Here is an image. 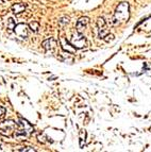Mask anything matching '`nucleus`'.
<instances>
[{
	"label": "nucleus",
	"mask_w": 151,
	"mask_h": 152,
	"mask_svg": "<svg viewBox=\"0 0 151 152\" xmlns=\"http://www.w3.org/2000/svg\"><path fill=\"white\" fill-rule=\"evenodd\" d=\"M129 4L128 2H121L118 4V7L116 8L114 16L112 18V23L114 26L120 25L122 23H126L129 19Z\"/></svg>",
	"instance_id": "obj_1"
},
{
	"label": "nucleus",
	"mask_w": 151,
	"mask_h": 152,
	"mask_svg": "<svg viewBox=\"0 0 151 152\" xmlns=\"http://www.w3.org/2000/svg\"><path fill=\"white\" fill-rule=\"evenodd\" d=\"M16 122L13 120H4L0 122V134L3 136H11L16 129Z\"/></svg>",
	"instance_id": "obj_2"
},
{
	"label": "nucleus",
	"mask_w": 151,
	"mask_h": 152,
	"mask_svg": "<svg viewBox=\"0 0 151 152\" xmlns=\"http://www.w3.org/2000/svg\"><path fill=\"white\" fill-rule=\"evenodd\" d=\"M70 44L75 47L76 49H81L85 47V44H86V39L80 32H77L75 33L70 38Z\"/></svg>",
	"instance_id": "obj_3"
},
{
	"label": "nucleus",
	"mask_w": 151,
	"mask_h": 152,
	"mask_svg": "<svg viewBox=\"0 0 151 152\" xmlns=\"http://www.w3.org/2000/svg\"><path fill=\"white\" fill-rule=\"evenodd\" d=\"M97 26H98V31H99V36L100 38L103 39L106 35L108 34V27H106V23L103 18H98V21H97Z\"/></svg>",
	"instance_id": "obj_4"
},
{
	"label": "nucleus",
	"mask_w": 151,
	"mask_h": 152,
	"mask_svg": "<svg viewBox=\"0 0 151 152\" xmlns=\"http://www.w3.org/2000/svg\"><path fill=\"white\" fill-rule=\"evenodd\" d=\"M14 31L21 38H26L28 36V27L25 23H18V25H16L15 28H14Z\"/></svg>",
	"instance_id": "obj_5"
},
{
	"label": "nucleus",
	"mask_w": 151,
	"mask_h": 152,
	"mask_svg": "<svg viewBox=\"0 0 151 152\" xmlns=\"http://www.w3.org/2000/svg\"><path fill=\"white\" fill-rule=\"evenodd\" d=\"M18 128L25 130L26 132H28L29 134H31V133L34 131V129H33L32 126H31V124H29L26 119H23V118H19V121H18Z\"/></svg>",
	"instance_id": "obj_6"
},
{
	"label": "nucleus",
	"mask_w": 151,
	"mask_h": 152,
	"mask_svg": "<svg viewBox=\"0 0 151 152\" xmlns=\"http://www.w3.org/2000/svg\"><path fill=\"white\" fill-rule=\"evenodd\" d=\"M61 45H62V48L65 51L69 52V53H73L76 51V48L70 44V42H68L67 39H65L64 37L61 38Z\"/></svg>",
	"instance_id": "obj_7"
},
{
	"label": "nucleus",
	"mask_w": 151,
	"mask_h": 152,
	"mask_svg": "<svg viewBox=\"0 0 151 152\" xmlns=\"http://www.w3.org/2000/svg\"><path fill=\"white\" fill-rule=\"evenodd\" d=\"M88 19L87 17H81L80 19H79L78 21H77V32H80V33H82V31L83 30H85V28H86V26L88 25Z\"/></svg>",
	"instance_id": "obj_8"
},
{
	"label": "nucleus",
	"mask_w": 151,
	"mask_h": 152,
	"mask_svg": "<svg viewBox=\"0 0 151 152\" xmlns=\"http://www.w3.org/2000/svg\"><path fill=\"white\" fill-rule=\"evenodd\" d=\"M56 42L53 39V38H50V39H47L43 43V47L45 48L46 51H50L52 52L54 49H56Z\"/></svg>",
	"instance_id": "obj_9"
},
{
	"label": "nucleus",
	"mask_w": 151,
	"mask_h": 152,
	"mask_svg": "<svg viewBox=\"0 0 151 152\" xmlns=\"http://www.w3.org/2000/svg\"><path fill=\"white\" fill-rule=\"evenodd\" d=\"M28 135H29L28 132H26L25 130L20 129V128H18V130L14 131V136H15V138L18 140H25L26 138L28 137Z\"/></svg>",
	"instance_id": "obj_10"
},
{
	"label": "nucleus",
	"mask_w": 151,
	"mask_h": 152,
	"mask_svg": "<svg viewBox=\"0 0 151 152\" xmlns=\"http://www.w3.org/2000/svg\"><path fill=\"white\" fill-rule=\"evenodd\" d=\"M25 10H26V4H23L21 2L15 3L12 7V11L14 14H20V13H23Z\"/></svg>",
	"instance_id": "obj_11"
},
{
	"label": "nucleus",
	"mask_w": 151,
	"mask_h": 152,
	"mask_svg": "<svg viewBox=\"0 0 151 152\" xmlns=\"http://www.w3.org/2000/svg\"><path fill=\"white\" fill-rule=\"evenodd\" d=\"M37 138H38V142H43V144H47V142H51V140H49V137L46 136V134H44V133H42V134L38 135Z\"/></svg>",
	"instance_id": "obj_12"
},
{
	"label": "nucleus",
	"mask_w": 151,
	"mask_h": 152,
	"mask_svg": "<svg viewBox=\"0 0 151 152\" xmlns=\"http://www.w3.org/2000/svg\"><path fill=\"white\" fill-rule=\"evenodd\" d=\"M85 137H86L85 130H81V132H80V147H83L84 144H85Z\"/></svg>",
	"instance_id": "obj_13"
},
{
	"label": "nucleus",
	"mask_w": 151,
	"mask_h": 152,
	"mask_svg": "<svg viewBox=\"0 0 151 152\" xmlns=\"http://www.w3.org/2000/svg\"><path fill=\"white\" fill-rule=\"evenodd\" d=\"M29 27H30V29L33 32H37L38 29H40V23H38L37 21H31Z\"/></svg>",
	"instance_id": "obj_14"
},
{
	"label": "nucleus",
	"mask_w": 151,
	"mask_h": 152,
	"mask_svg": "<svg viewBox=\"0 0 151 152\" xmlns=\"http://www.w3.org/2000/svg\"><path fill=\"white\" fill-rule=\"evenodd\" d=\"M17 151H21V152H35L36 150L34 148H31V147H23L21 149H18Z\"/></svg>",
	"instance_id": "obj_15"
},
{
	"label": "nucleus",
	"mask_w": 151,
	"mask_h": 152,
	"mask_svg": "<svg viewBox=\"0 0 151 152\" xmlns=\"http://www.w3.org/2000/svg\"><path fill=\"white\" fill-rule=\"evenodd\" d=\"M15 23H14V20H13L12 18L11 19H9V25H8V28H9V30H13V29L15 28Z\"/></svg>",
	"instance_id": "obj_16"
},
{
	"label": "nucleus",
	"mask_w": 151,
	"mask_h": 152,
	"mask_svg": "<svg viewBox=\"0 0 151 152\" xmlns=\"http://www.w3.org/2000/svg\"><path fill=\"white\" fill-rule=\"evenodd\" d=\"M68 21H69L68 17H62L60 20H59V23H60L61 26H63V25H65V23H68Z\"/></svg>",
	"instance_id": "obj_17"
},
{
	"label": "nucleus",
	"mask_w": 151,
	"mask_h": 152,
	"mask_svg": "<svg viewBox=\"0 0 151 152\" xmlns=\"http://www.w3.org/2000/svg\"><path fill=\"white\" fill-rule=\"evenodd\" d=\"M5 114V109L3 107H0V119H2Z\"/></svg>",
	"instance_id": "obj_18"
},
{
	"label": "nucleus",
	"mask_w": 151,
	"mask_h": 152,
	"mask_svg": "<svg viewBox=\"0 0 151 152\" xmlns=\"http://www.w3.org/2000/svg\"><path fill=\"white\" fill-rule=\"evenodd\" d=\"M103 39H104V41H106V42H110V41H113V39H114V36L112 35V34H108V35H106V37L103 38Z\"/></svg>",
	"instance_id": "obj_19"
},
{
	"label": "nucleus",
	"mask_w": 151,
	"mask_h": 152,
	"mask_svg": "<svg viewBox=\"0 0 151 152\" xmlns=\"http://www.w3.org/2000/svg\"><path fill=\"white\" fill-rule=\"evenodd\" d=\"M4 148H7L3 144H0V151H8L9 149H4Z\"/></svg>",
	"instance_id": "obj_20"
},
{
	"label": "nucleus",
	"mask_w": 151,
	"mask_h": 152,
	"mask_svg": "<svg viewBox=\"0 0 151 152\" xmlns=\"http://www.w3.org/2000/svg\"><path fill=\"white\" fill-rule=\"evenodd\" d=\"M0 3H2V0H0Z\"/></svg>",
	"instance_id": "obj_21"
}]
</instances>
